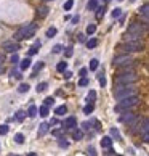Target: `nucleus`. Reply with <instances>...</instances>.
I'll return each mask as SVG.
<instances>
[{
    "instance_id": "1",
    "label": "nucleus",
    "mask_w": 149,
    "mask_h": 156,
    "mask_svg": "<svg viewBox=\"0 0 149 156\" xmlns=\"http://www.w3.org/2000/svg\"><path fill=\"white\" fill-rule=\"evenodd\" d=\"M35 31H37V24H35V23L24 24V26H21L18 31L13 34V40L19 42V40H24V39H30V37H34Z\"/></svg>"
},
{
    "instance_id": "2",
    "label": "nucleus",
    "mask_w": 149,
    "mask_h": 156,
    "mask_svg": "<svg viewBox=\"0 0 149 156\" xmlns=\"http://www.w3.org/2000/svg\"><path fill=\"white\" fill-rule=\"evenodd\" d=\"M138 95V90L135 87V84H130V85H117L116 92H114V97L116 100H124V98H130Z\"/></svg>"
},
{
    "instance_id": "3",
    "label": "nucleus",
    "mask_w": 149,
    "mask_h": 156,
    "mask_svg": "<svg viewBox=\"0 0 149 156\" xmlns=\"http://www.w3.org/2000/svg\"><path fill=\"white\" fill-rule=\"evenodd\" d=\"M140 103V97L135 95V97H130V98H124V100H119V103L116 105L114 110L117 113H122V111H128V110H133L135 106H138Z\"/></svg>"
},
{
    "instance_id": "4",
    "label": "nucleus",
    "mask_w": 149,
    "mask_h": 156,
    "mask_svg": "<svg viewBox=\"0 0 149 156\" xmlns=\"http://www.w3.org/2000/svg\"><path fill=\"white\" fill-rule=\"evenodd\" d=\"M144 43L143 40H136V42H124L119 45V50L122 53H136V52H143Z\"/></svg>"
},
{
    "instance_id": "5",
    "label": "nucleus",
    "mask_w": 149,
    "mask_h": 156,
    "mask_svg": "<svg viewBox=\"0 0 149 156\" xmlns=\"http://www.w3.org/2000/svg\"><path fill=\"white\" fill-rule=\"evenodd\" d=\"M136 80H138L136 73H125V74H117L114 82L117 85H130V84H136Z\"/></svg>"
},
{
    "instance_id": "6",
    "label": "nucleus",
    "mask_w": 149,
    "mask_h": 156,
    "mask_svg": "<svg viewBox=\"0 0 149 156\" xmlns=\"http://www.w3.org/2000/svg\"><path fill=\"white\" fill-rule=\"evenodd\" d=\"M131 61H133V56H131L130 53H120V55L114 56L112 66L119 68V66H122V64H127V63H131Z\"/></svg>"
},
{
    "instance_id": "7",
    "label": "nucleus",
    "mask_w": 149,
    "mask_h": 156,
    "mask_svg": "<svg viewBox=\"0 0 149 156\" xmlns=\"http://www.w3.org/2000/svg\"><path fill=\"white\" fill-rule=\"evenodd\" d=\"M148 31V23H131L128 26V31L127 32H131V34H140V36H144Z\"/></svg>"
},
{
    "instance_id": "8",
    "label": "nucleus",
    "mask_w": 149,
    "mask_h": 156,
    "mask_svg": "<svg viewBox=\"0 0 149 156\" xmlns=\"http://www.w3.org/2000/svg\"><path fill=\"white\" fill-rule=\"evenodd\" d=\"M2 50H5L6 53H16L19 50V42H16V40H5L2 43Z\"/></svg>"
},
{
    "instance_id": "9",
    "label": "nucleus",
    "mask_w": 149,
    "mask_h": 156,
    "mask_svg": "<svg viewBox=\"0 0 149 156\" xmlns=\"http://www.w3.org/2000/svg\"><path fill=\"white\" fill-rule=\"evenodd\" d=\"M140 132L143 135V142L148 143L149 142V119L148 118H143V125L140 127Z\"/></svg>"
},
{
    "instance_id": "10",
    "label": "nucleus",
    "mask_w": 149,
    "mask_h": 156,
    "mask_svg": "<svg viewBox=\"0 0 149 156\" xmlns=\"http://www.w3.org/2000/svg\"><path fill=\"white\" fill-rule=\"evenodd\" d=\"M122 116L119 118V121L120 123H124V124H130L131 121L135 119V118H136V114L133 113V110H128V111H122Z\"/></svg>"
},
{
    "instance_id": "11",
    "label": "nucleus",
    "mask_w": 149,
    "mask_h": 156,
    "mask_svg": "<svg viewBox=\"0 0 149 156\" xmlns=\"http://www.w3.org/2000/svg\"><path fill=\"white\" fill-rule=\"evenodd\" d=\"M63 127L64 129H74V127H77V118L76 116H69V118H66L64 119V123H63Z\"/></svg>"
},
{
    "instance_id": "12",
    "label": "nucleus",
    "mask_w": 149,
    "mask_h": 156,
    "mask_svg": "<svg viewBox=\"0 0 149 156\" xmlns=\"http://www.w3.org/2000/svg\"><path fill=\"white\" fill-rule=\"evenodd\" d=\"M141 39H143V36H140V34L125 32V36H124V42H136V40H141Z\"/></svg>"
},
{
    "instance_id": "13",
    "label": "nucleus",
    "mask_w": 149,
    "mask_h": 156,
    "mask_svg": "<svg viewBox=\"0 0 149 156\" xmlns=\"http://www.w3.org/2000/svg\"><path fill=\"white\" fill-rule=\"evenodd\" d=\"M140 15L143 16L144 23H148V18H149V5H148V3H144V5L140 8Z\"/></svg>"
},
{
    "instance_id": "14",
    "label": "nucleus",
    "mask_w": 149,
    "mask_h": 156,
    "mask_svg": "<svg viewBox=\"0 0 149 156\" xmlns=\"http://www.w3.org/2000/svg\"><path fill=\"white\" fill-rule=\"evenodd\" d=\"M48 130H50V124L48 123H42L39 125V137H43Z\"/></svg>"
},
{
    "instance_id": "15",
    "label": "nucleus",
    "mask_w": 149,
    "mask_h": 156,
    "mask_svg": "<svg viewBox=\"0 0 149 156\" xmlns=\"http://www.w3.org/2000/svg\"><path fill=\"white\" fill-rule=\"evenodd\" d=\"M101 147H103L104 150H109V148L112 147V138L111 137H103V140H101Z\"/></svg>"
},
{
    "instance_id": "16",
    "label": "nucleus",
    "mask_w": 149,
    "mask_h": 156,
    "mask_svg": "<svg viewBox=\"0 0 149 156\" xmlns=\"http://www.w3.org/2000/svg\"><path fill=\"white\" fill-rule=\"evenodd\" d=\"M48 11H50V10H48V6H47V5H42V6L37 8V13H39L40 18H45V16L48 15Z\"/></svg>"
},
{
    "instance_id": "17",
    "label": "nucleus",
    "mask_w": 149,
    "mask_h": 156,
    "mask_svg": "<svg viewBox=\"0 0 149 156\" xmlns=\"http://www.w3.org/2000/svg\"><path fill=\"white\" fill-rule=\"evenodd\" d=\"M37 113H40V116H42V118H47V116H48V114H50V108L43 105V106L37 108Z\"/></svg>"
},
{
    "instance_id": "18",
    "label": "nucleus",
    "mask_w": 149,
    "mask_h": 156,
    "mask_svg": "<svg viewBox=\"0 0 149 156\" xmlns=\"http://www.w3.org/2000/svg\"><path fill=\"white\" fill-rule=\"evenodd\" d=\"M111 138H116V140H122L120 137V132L117 127H111Z\"/></svg>"
},
{
    "instance_id": "19",
    "label": "nucleus",
    "mask_w": 149,
    "mask_h": 156,
    "mask_svg": "<svg viewBox=\"0 0 149 156\" xmlns=\"http://www.w3.org/2000/svg\"><path fill=\"white\" fill-rule=\"evenodd\" d=\"M67 113V108H66V105H61V106H58L55 110V114L56 116H64V114Z\"/></svg>"
},
{
    "instance_id": "20",
    "label": "nucleus",
    "mask_w": 149,
    "mask_h": 156,
    "mask_svg": "<svg viewBox=\"0 0 149 156\" xmlns=\"http://www.w3.org/2000/svg\"><path fill=\"white\" fill-rule=\"evenodd\" d=\"M40 45H42V43L40 42H37V43H34L32 47H30L29 48V56H32V55H35L37 52H39V48H40Z\"/></svg>"
},
{
    "instance_id": "21",
    "label": "nucleus",
    "mask_w": 149,
    "mask_h": 156,
    "mask_svg": "<svg viewBox=\"0 0 149 156\" xmlns=\"http://www.w3.org/2000/svg\"><path fill=\"white\" fill-rule=\"evenodd\" d=\"M19 68H21V71L29 69V68H30V60H29V58H24V60L21 61V64H19Z\"/></svg>"
},
{
    "instance_id": "22",
    "label": "nucleus",
    "mask_w": 149,
    "mask_h": 156,
    "mask_svg": "<svg viewBox=\"0 0 149 156\" xmlns=\"http://www.w3.org/2000/svg\"><path fill=\"white\" fill-rule=\"evenodd\" d=\"M72 138H74V140H82V138H83V130H79V129L74 130L72 132Z\"/></svg>"
},
{
    "instance_id": "23",
    "label": "nucleus",
    "mask_w": 149,
    "mask_h": 156,
    "mask_svg": "<svg viewBox=\"0 0 149 156\" xmlns=\"http://www.w3.org/2000/svg\"><path fill=\"white\" fill-rule=\"evenodd\" d=\"M87 8H88L90 11L96 10V8H98V0H88V3H87Z\"/></svg>"
},
{
    "instance_id": "24",
    "label": "nucleus",
    "mask_w": 149,
    "mask_h": 156,
    "mask_svg": "<svg viewBox=\"0 0 149 156\" xmlns=\"http://www.w3.org/2000/svg\"><path fill=\"white\" fill-rule=\"evenodd\" d=\"M24 118H26V111H23V110L16 111V114H15V119H16V121H19V123H21Z\"/></svg>"
},
{
    "instance_id": "25",
    "label": "nucleus",
    "mask_w": 149,
    "mask_h": 156,
    "mask_svg": "<svg viewBox=\"0 0 149 156\" xmlns=\"http://www.w3.org/2000/svg\"><path fill=\"white\" fill-rule=\"evenodd\" d=\"M26 114H28L29 118H35L37 116V106H34V105H32V106H29V110H28V113H26Z\"/></svg>"
},
{
    "instance_id": "26",
    "label": "nucleus",
    "mask_w": 149,
    "mask_h": 156,
    "mask_svg": "<svg viewBox=\"0 0 149 156\" xmlns=\"http://www.w3.org/2000/svg\"><path fill=\"white\" fill-rule=\"evenodd\" d=\"M56 69H58L59 73H64V71L67 69V63L66 61H59L58 64H56Z\"/></svg>"
},
{
    "instance_id": "27",
    "label": "nucleus",
    "mask_w": 149,
    "mask_h": 156,
    "mask_svg": "<svg viewBox=\"0 0 149 156\" xmlns=\"http://www.w3.org/2000/svg\"><path fill=\"white\" fill-rule=\"evenodd\" d=\"M58 145H59L61 148H69V142H67L64 137H59V140H58Z\"/></svg>"
},
{
    "instance_id": "28",
    "label": "nucleus",
    "mask_w": 149,
    "mask_h": 156,
    "mask_svg": "<svg viewBox=\"0 0 149 156\" xmlns=\"http://www.w3.org/2000/svg\"><path fill=\"white\" fill-rule=\"evenodd\" d=\"M43 103H45V106H53V105H55V98L53 97H47L45 100H43Z\"/></svg>"
},
{
    "instance_id": "29",
    "label": "nucleus",
    "mask_w": 149,
    "mask_h": 156,
    "mask_svg": "<svg viewBox=\"0 0 149 156\" xmlns=\"http://www.w3.org/2000/svg\"><path fill=\"white\" fill-rule=\"evenodd\" d=\"M98 64H100V61H98L96 58H93L90 61V71H96L98 69Z\"/></svg>"
},
{
    "instance_id": "30",
    "label": "nucleus",
    "mask_w": 149,
    "mask_h": 156,
    "mask_svg": "<svg viewBox=\"0 0 149 156\" xmlns=\"http://www.w3.org/2000/svg\"><path fill=\"white\" fill-rule=\"evenodd\" d=\"M29 89H30V87H29V84H21V85L18 87V92H19V93H26Z\"/></svg>"
},
{
    "instance_id": "31",
    "label": "nucleus",
    "mask_w": 149,
    "mask_h": 156,
    "mask_svg": "<svg viewBox=\"0 0 149 156\" xmlns=\"http://www.w3.org/2000/svg\"><path fill=\"white\" fill-rule=\"evenodd\" d=\"M93 110H95V105H93V103H88L85 108H83V113H85V114H90V113H93Z\"/></svg>"
},
{
    "instance_id": "32",
    "label": "nucleus",
    "mask_w": 149,
    "mask_h": 156,
    "mask_svg": "<svg viewBox=\"0 0 149 156\" xmlns=\"http://www.w3.org/2000/svg\"><path fill=\"white\" fill-rule=\"evenodd\" d=\"M56 32H58V29H56V28H50L48 31H47V37H48V39H52V37L56 36Z\"/></svg>"
},
{
    "instance_id": "33",
    "label": "nucleus",
    "mask_w": 149,
    "mask_h": 156,
    "mask_svg": "<svg viewBox=\"0 0 149 156\" xmlns=\"http://www.w3.org/2000/svg\"><path fill=\"white\" fill-rule=\"evenodd\" d=\"M64 130H66L64 127L55 129V130H52V135H55V137H61V134H64Z\"/></svg>"
},
{
    "instance_id": "34",
    "label": "nucleus",
    "mask_w": 149,
    "mask_h": 156,
    "mask_svg": "<svg viewBox=\"0 0 149 156\" xmlns=\"http://www.w3.org/2000/svg\"><path fill=\"white\" fill-rule=\"evenodd\" d=\"M47 87H48V84L47 82H40V84H37V92H43V90H47Z\"/></svg>"
},
{
    "instance_id": "35",
    "label": "nucleus",
    "mask_w": 149,
    "mask_h": 156,
    "mask_svg": "<svg viewBox=\"0 0 149 156\" xmlns=\"http://www.w3.org/2000/svg\"><path fill=\"white\" fill-rule=\"evenodd\" d=\"M15 142H16L18 145L24 143V135H23V134H16V135H15Z\"/></svg>"
},
{
    "instance_id": "36",
    "label": "nucleus",
    "mask_w": 149,
    "mask_h": 156,
    "mask_svg": "<svg viewBox=\"0 0 149 156\" xmlns=\"http://www.w3.org/2000/svg\"><path fill=\"white\" fill-rule=\"evenodd\" d=\"M42 68H43V63H42V61H39V63L35 64V66H34V74H32V76H30V77H35L37 71H40V69H42Z\"/></svg>"
},
{
    "instance_id": "37",
    "label": "nucleus",
    "mask_w": 149,
    "mask_h": 156,
    "mask_svg": "<svg viewBox=\"0 0 149 156\" xmlns=\"http://www.w3.org/2000/svg\"><path fill=\"white\" fill-rule=\"evenodd\" d=\"M96 45H98V40L96 39H90L88 42H87V47H88V48H95Z\"/></svg>"
},
{
    "instance_id": "38",
    "label": "nucleus",
    "mask_w": 149,
    "mask_h": 156,
    "mask_svg": "<svg viewBox=\"0 0 149 156\" xmlns=\"http://www.w3.org/2000/svg\"><path fill=\"white\" fill-rule=\"evenodd\" d=\"M72 6H74V0H67V2L64 3V11H69Z\"/></svg>"
},
{
    "instance_id": "39",
    "label": "nucleus",
    "mask_w": 149,
    "mask_h": 156,
    "mask_svg": "<svg viewBox=\"0 0 149 156\" xmlns=\"http://www.w3.org/2000/svg\"><path fill=\"white\" fill-rule=\"evenodd\" d=\"M8 130H10V127L6 124L0 125V135H6V134H8Z\"/></svg>"
},
{
    "instance_id": "40",
    "label": "nucleus",
    "mask_w": 149,
    "mask_h": 156,
    "mask_svg": "<svg viewBox=\"0 0 149 156\" xmlns=\"http://www.w3.org/2000/svg\"><path fill=\"white\" fill-rule=\"evenodd\" d=\"M95 31H96V26H95V24H88V26H87V34H88V36L95 34Z\"/></svg>"
},
{
    "instance_id": "41",
    "label": "nucleus",
    "mask_w": 149,
    "mask_h": 156,
    "mask_svg": "<svg viewBox=\"0 0 149 156\" xmlns=\"http://www.w3.org/2000/svg\"><path fill=\"white\" fill-rule=\"evenodd\" d=\"M87 98H88V101H95L96 100V92H95V90H90L88 95H87Z\"/></svg>"
},
{
    "instance_id": "42",
    "label": "nucleus",
    "mask_w": 149,
    "mask_h": 156,
    "mask_svg": "<svg viewBox=\"0 0 149 156\" xmlns=\"http://www.w3.org/2000/svg\"><path fill=\"white\" fill-rule=\"evenodd\" d=\"M72 47H67V48H66V52H64V56H66V58H71V56H72L74 55V52H72Z\"/></svg>"
},
{
    "instance_id": "43",
    "label": "nucleus",
    "mask_w": 149,
    "mask_h": 156,
    "mask_svg": "<svg viewBox=\"0 0 149 156\" xmlns=\"http://www.w3.org/2000/svg\"><path fill=\"white\" fill-rule=\"evenodd\" d=\"M103 15H104V6H98V8H96V18L100 19Z\"/></svg>"
},
{
    "instance_id": "44",
    "label": "nucleus",
    "mask_w": 149,
    "mask_h": 156,
    "mask_svg": "<svg viewBox=\"0 0 149 156\" xmlns=\"http://www.w3.org/2000/svg\"><path fill=\"white\" fill-rule=\"evenodd\" d=\"M111 15H112V18H119V16L122 15V10H120V8H114Z\"/></svg>"
},
{
    "instance_id": "45",
    "label": "nucleus",
    "mask_w": 149,
    "mask_h": 156,
    "mask_svg": "<svg viewBox=\"0 0 149 156\" xmlns=\"http://www.w3.org/2000/svg\"><path fill=\"white\" fill-rule=\"evenodd\" d=\"M11 77H15V79H21V73H19L18 69H11Z\"/></svg>"
},
{
    "instance_id": "46",
    "label": "nucleus",
    "mask_w": 149,
    "mask_h": 156,
    "mask_svg": "<svg viewBox=\"0 0 149 156\" xmlns=\"http://www.w3.org/2000/svg\"><path fill=\"white\" fill-rule=\"evenodd\" d=\"M100 85H101V87L106 85V77H104V74H103V73L100 74Z\"/></svg>"
},
{
    "instance_id": "47",
    "label": "nucleus",
    "mask_w": 149,
    "mask_h": 156,
    "mask_svg": "<svg viewBox=\"0 0 149 156\" xmlns=\"http://www.w3.org/2000/svg\"><path fill=\"white\" fill-rule=\"evenodd\" d=\"M79 85L80 87H87V85H88V79H87V77H82L80 82H79Z\"/></svg>"
},
{
    "instance_id": "48",
    "label": "nucleus",
    "mask_w": 149,
    "mask_h": 156,
    "mask_svg": "<svg viewBox=\"0 0 149 156\" xmlns=\"http://www.w3.org/2000/svg\"><path fill=\"white\" fill-rule=\"evenodd\" d=\"M18 61H19V56L16 55V53H11V63L13 64H18Z\"/></svg>"
},
{
    "instance_id": "49",
    "label": "nucleus",
    "mask_w": 149,
    "mask_h": 156,
    "mask_svg": "<svg viewBox=\"0 0 149 156\" xmlns=\"http://www.w3.org/2000/svg\"><path fill=\"white\" fill-rule=\"evenodd\" d=\"M61 50H63V45H59V43L53 47V53H61Z\"/></svg>"
},
{
    "instance_id": "50",
    "label": "nucleus",
    "mask_w": 149,
    "mask_h": 156,
    "mask_svg": "<svg viewBox=\"0 0 149 156\" xmlns=\"http://www.w3.org/2000/svg\"><path fill=\"white\" fill-rule=\"evenodd\" d=\"M87 73H88V69H87V68H82V69H80V77H87Z\"/></svg>"
},
{
    "instance_id": "51",
    "label": "nucleus",
    "mask_w": 149,
    "mask_h": 156,
    "mask_svg": "<svg viewBox=\"0 0 149 156\" xmlns=\"http://www.w3.org/2000/svg\"><path fill=\"white\" fill-rule=\"evenodd\" d=\"M88 156H96V150L93 147H88Z\"/></svg>"
},
{
    "instance_id": "52",
    "label": "nucleus",
    "mask_w": 149,
    "mask_h": 156,
    "mask_svg": "<svg viewBox=\"0 0 149 156\" xmlns=\"http://www.w3.org/2000/svg\"><path fill=\"white\" fill-rule=\"evenodd\" d=\"M64 77H66V79H71V77H72V73H71V71H64Z\"/></svg>"
},
{
    "instance_id": "53",
    "label": "nucleus",
    "mask_w": 149,
    "mask_h": 156,
    "mask_svg": "<svg viewBox=\"0 0 149 156\" xmlns=\"http://www.w3.org/2000/svg\"><path fill=\"white\" fill-rule=\"evenodd\" d=\"M48 124H50V127H52V125H56V124H58V119H56V118H55V119H52Z\"/></svg>"
},
{
    "instance_id": "54",
    "label": "nucleus",
    "mask_w": 149,
    "mask_h": 156,
    "mask_svg": "<svg viewBox=\"0 0 149 156\" xmlns=\"http://www.w3.org/2000/svg\"><path fill=\"white\" fill-rule=\"evenodd\" d=\"M79 42H85V36L83 34H79Z\"/></svg>"
},
{
    "instance_id": "55",
    "label": "nucleus",
    "mask_w": 149,
    "mask_h": 156,
    "mask_svg": "<svg viewBox=\"0 0 149 156\" xmlns=\"http://www.w3.org/2000/svg\"><path fill=\"white\" fill-rule=\"evenodd\" d=\"M72 23H74V24H77V23H79V16H74V18H72Z\"/></svg>"
},
{
    "instance_id": "56",
    "label": "nucleus",
    "mask_w": 149,
    "mask_h": 156,
    "mask_svg": "<svg viewBox=\"0 0 149 156\" xmlns=\"http://www.w3.org/2000/svg\"><path fill=\"white\" fill-rule=\"evenodd\" d=\"M3 61H5V56H3V55H0V66L3 64Z\"/></svg>"
},
{
    "instance_id": "57",
    "label": "nucleus",
    "mask_w": 149,
    "mask_h": 156,
    "mask_svg": "<svg viewBox=\"0 0 149 156\" xmlns=\"http://www.w3.org/2000/svg\"><path fill=\"white\" fill-rule=\"evenodd\" d=\"M28 156H39V155H37V153H29Z\"/></svg>"
},
{
    "instance_id": "58",
    "label": "nucleus",
    "mask_w": 149,
    "mask_h": 156,
    "mask_svg": "<svg viewBox=\"0 0 149 156\" xmlns=\"http://www.w3.org/2000/svg\"><path fill=\"white\" fill-rule=\"evenodd\" d=\"M2 73H3V68H2V66H0V74H2Z\"/></svg>"
},
{
    "instance_id": "59",
    "label": "nucleus",
    "mask_w": 149,
    "mask_h": 156,
    "mask_svg": "<svg viewBox=\"0 0 149 156\" xmlns=\"http://www.w3.org/2000/svg\"><path fill=\"white\" fill-rule=\"evenodd\" d=\"M10 156H18V155H10Z\"/></svg>"
},
{
    "instance_id": "60",
    "label": "nucleus",
    "mask_w": 149,
    "mask_h": 156,
    "mask_svg": "<svg viewBox=\"0 0 149 156\" xmlns=\"http://www.w3.org/2000/svg\"><path fill=\"white\" fill-rule=\"evenodd\" d=\"M45 2H52V0H45Z\"/></svg>"
},
{
    "instance_id": "61",
    "label": "nucleus",
    "mask_w": 149,
    "mask_h": 156,
    "mask_svg": "<svg viewBox=\"0 0 149 156\" xmlns=\"http://www.w3.org/2000/svg\"><path fill=\"white\" fill-rule=\"evenodd\" d=\"M130 2H135V0H130Z\"/></svg>"
},
{
    "instance_id": "62",
    "label": "nucleus",
    "mask_w": 149,
    "mask_h": 156,
    "mask_svg": "<svg viewBox=\"0 0 149 156\" xmlns=\"http://www.w3.org/2000/svg\"><path fill=\"white\" fill-rule=\"evenodd\" d=\"M119 156H124V155H119Z\"/></svg>"
},
{
    "instance_id": "63",
    "label": "nucleus",
    "mask_w": 149,
    "mask_h": 156,
    "mask_svg": "<svg viewBox=\"0 0 149 156\" xmlns=\"http://www.w3.org/2000/svg\"><path fill=\"white\" fill-rule=\"evenodd\" d=\"M106 2H109V0H106Z\"/></svg>"
},
{
    "instance_id": "64",
    "label": "nucleus",
    "mask_w": 149,
    "mask_h": 156,
    "mask_svg": "<svg viewBox=\"0 0 149 156\" xmlns=\"http://www.w3.org/2000/svg\"><path fill=\"white\" fill-rule=\"evenodd\" d=\"M120 2H122V0H120Z\"/></svg>"
}]
</instances>
